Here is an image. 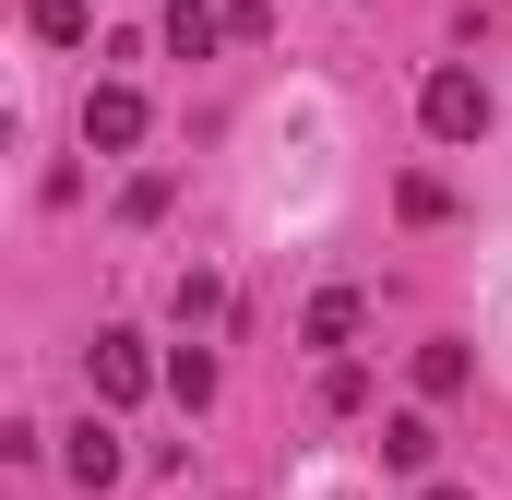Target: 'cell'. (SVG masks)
Wrapping results in <instances>:
<instances>
[{"label":"cell","instance_id":"6da1fadb","mask_svg":"<svg viewBox=\"0 0 512 500\" xmlns=\"http://www.w3.org/2000/svg\"><path fill=\"white\" fill-rule=\"evenodd\" d=\"M417 131H429V143H477V131H489V84H477L465 60H441V72L417 84Z\"/></svg>","mask_w":512,"mask_h":500},{"label":"cell","instance_id":"7a4b0ae2","mask_svg":"<svg viewBox=\"0 0 512 500\" xmlns=\"http://www.w3.org/2000/svg\"><path fill=\"white\" fill-rule=\"evenodd\" d=\"M84 370H96V405H143V393H155V358H143V334H96V358H84Z\"/></svg>","mask_w":512,"mask_h":500},{"label":"cell","instance_id":"3957f363","mask_svg":"<svg viewBox=\"0 0 512 500\" xmlns=\"http://www.w3.org/2000/svg\"><path fill=\"white\" fill-rule=\"evenodd\" d=\"M84 143H96V155H131V143H143V84H96V96H84Z\"/></svg>","mask_w":512,"mask_h":500},{"label":"cell","instance_id":"277c9868","mask_svg":"<svg viewBox=\"0 0 512 500\" xmlns=\"http://www.w3.org/2000/svg\"><path fill=\"white\" fill-rule=\"evenodd\" d=\"M215 36H227V0H179L167 12V48L179 60H215Z\"/></svg>","mask_w":512,"mask_h":500},{"label":"cell","instance_id":"5b68a950","mask_svg":"<svg viewBox=\"0 0 512 500\" xmlns=\"http://www.w3.org/2000/svg\"><path fill=\"white\" fill-rule=\"evenodd\" d=\"M60 465H72V477H84V489H120V429H96V417H84V429H72V453H60Z\"/></svg>","mask_w":512,"mask_h":500},{"label":"cell","instance_id":"8992f818","mask_svg":"<svg viewBox=\"0 0 512 500\" xmlns=\"http://www.w3.org/2000/svg\"><path fill=\"white\" fill-rule=\"evenodd\" d=\"M298 334H310V346H346V334H358V286H322V298L298 310Z\"/></svg>","mask_w":512,"mask_h":500},{"label":"cell","instance_id":"52a82bcc","mask_svg":"<svg viewBox=\"0 0 512 500\" xmlns=\"http://www.w3.org/2000/svg\"><path fill=\"white\" fill-rule=\"evenodd\" d=\"M429 453H441V429H429V417H382V465H393V477H417Z\"/></svg>","mask_w":512,"mask_h":500},{"label":"cell","instance_id":"ba28073f","mask_svg":"<svg viewBox=\"0 0 512 500\" xmlns=\"http://www.w3.org/2000/svg\"><path fill=\"white\" fill-rule=\"evenodd\" d=\"M465 381H477V358H465V346H417V393H429V405H453Z\"/></svg>","mask_w":512,"mask_h":500},{"label":"cell","instance_id":"9c48e42d","mask_svg":"<svg viewBox=\"0 0 512 500\" xmlns=\"http://www.w3.org/2000/svg\"><path fill=\"white\" fill-rule=\"evenodd\" d=\"M393 215H405V227H441V215H453V191L417 167V179H393Z\"/></svg>","mask_w":512,"mask_h":500},{"label":"cell","instance_id":"30bf717a","mask_svg":"<svg viewBox=\"0 0 512 500\" xmlns=\"http://www.w3.org/2000/svg\"><path fill=\"white\" fill-rule=\"evenodd\" d=\"M24 24H36L48 48H84V0H24Z\"/></svg>","mask_w":512,"mask_h":500},{"label":"cell","instance_id":"8fae6325","mask_svg":"<svg viewBox=\"0 0 512 500\" xmlns=\"http://www.w3.org/2000/svg\"><path fill=\"white\" fill-rule=\"evenodd\" d=\"M167 393H179V405H215V358H203V346H179V358H167Z\"/></svg>","mask_w":512,"mask_h":500},{"label":"cell","instance_id":"7c38bea8","mask_svg":"<svg viewBox=\"0 0 512 500\" xmlns=\"http://www.w3.org/2000/svg\"><path fill=\"white\" fill-rule=\"evenodd\" d=\"M429 500H477V489H429Z\"/></svg>","mask_w":512,"mask_h":500}]
</instances>
